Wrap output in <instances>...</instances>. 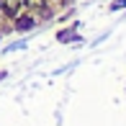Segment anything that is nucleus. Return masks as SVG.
<instances>
[{
  "instance_id": "nucleus-1",
  "label": "nucleus",
  "mask_w": 126,
  "mask_h": 126,
  "mask_svg": "<svg viewBox=\"0 0 126 126\" xmlns=\"http://www.w3.org/2000/svg\"><path fill=\"white\" fill-rule=\"evenodd\" d=\"M28 3H31V5H41V0H28Z\"/></svg>"
}]
</instances>
